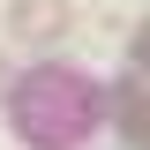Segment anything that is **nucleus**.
I'll list each match as a JSON object with an SVG mask.
<instances>
[{
	"instance_id": "1",
	"label": "nucleus",
	"mask_w": 150,
	"mask_h": 150,
	"mask_svg": "<svg viewBox=\"0 0 150 150\" xmlns=\"http://www.w3.org/2000/svg\"><path fill=\"white\" fill-rule=\"evenodd\" d=\"M15 38H53L60 23H68V8H60V0H15Z\"/></svg>"
},
{
	"instance_id": "2",
	"label": "nucleus",
	"mask_w": 150,
	"mask_h": 150,
	"mask_svg": "<svg viewBox=\"0 0 150 150\" xmlns=\"http://www.w3.org/2000/svg\"><path fill=\"white\" fill-rule=\"evenodd\" d=\"M120 128L150 143V90H135V83H120Z\"/></svg>"
}]
</instances>
